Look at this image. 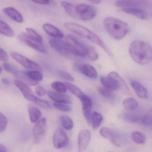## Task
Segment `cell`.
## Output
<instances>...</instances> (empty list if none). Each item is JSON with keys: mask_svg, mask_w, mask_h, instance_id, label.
I'll return each instance as SVG.
<instances>
[{"mask_svg": "<svg viewBox=\"0 0 152 152\" xmlns=\"http://www.w3.org/2000/svg\"><path fill=\"white\" fill-rule=\"evenodd\" d=\"M129 52L132 60L139 64L146 65L152 60V48L143 41L137 40L132 42Z\"/></svg>", "mask_w": 152, "mask_h": 152, "instance_id": "cell-1", "label": "cell"}, {"mask_svg": "<svg viewBox=\"0 0 152 152\" xmlns=\"http://www.w3.org/2000/svg\"><path fill=\"white\" fill-rule=\"evenodd\" d=\"M64 26L68 31L75 34L87 39L96 45L102 48L108 55L112 56V52L107 46L105 44L102 39L96 34L89 30L88 28L75 23H66Z\"/></svg>", "mask_w": 152, "mask_h": 152, "instance_id": "cell-2", "label": "cell"}, {"mask_svg": "<svg viewBox=\"0 0 152 152\" xmlns=\"http://www.w3.org/2000/svg\"><path fill=\"white\" fill-rule=\"evenodd\" d=\"M104 26L107 32L115 40L121 39L129 31V27L126 23L111 17L105 18Z\"/></svg>", "mask_w": 152, "mask_h": 152, "instance_id": "cell-3", "label": "cell"}, {"mask_svg": "<svg viewBox=\"0 0 152 152\" xmlns=\"http://www.w3.org/2000/svg\"><path fill=\"white\" fill-rule=\"evenodd\" d=\"M14 84L27 100L33 102L35 104L42 108L44 109H50L51 108V105L48 101L41 99L34 96L32 91L28 85L17 80L14 81Z\"/></svg>", "mask_w": 152, "mask_h": 152, "instance_id": "cell-4", "label": "cell"}, {"mask_svg": "<svg viewBox=\"0 0 152 152\" xmlns=\"http://www.w3.org/2000/svg\"><path fill=\"white\" fill-rule=\"evenodd\" d=\"M65 42L75 56L81 57H87L89 46L81 42L72 35L66 36L65 38Z\"/></svg>", "mask_w": 152, "mask_h": 152, "instance_id": "cell-5", "label": "cell"}, {"mask_svg": "<svg viewBox=\"0 0 152 152\" xmlns=\"http://www.w3.org/2000/svg\"><path fill=\"white\" fill-rule=\"evenodd\" d=\"M76 12L78 17L83 21H89L96 15L95 7L85 4H80L76 6Z\"/></svg>", "mask_w": 152, "mask_h": 152, "instance_id": "cell-6", "label": "cell"}, {"mask_svg": "<svg viewBox=\"0 0 152 152\" xmlns=\"http://www.w3.org/2000/svg\"><path fill=\"white\" fill-rule=\"evenodd\" d=\"M50 45L58 54L63 56L72 58L75 56L65 41L60 39H51L50 40Z\"/></svg>", "mask_w": 152, "mask_h": 152, "instance_id": "cell-7", "label": "cell"}, {"mask_svg": "<svg viewBox=\"0 0 152 152\" xmlns=\"http://www.w3.org/2000/svg\"><path fill=\"white\" fill-rule=\"evenodd\" d=\"M10 55L14 60L26 69L32 70L33 71H40L41 70L40 66L38 64L18 52H12Z\"/></svg>", "mask_w": 152, "mask_h": 152, "instance_id": "cell-8", "label": "cell"}, {"mask_svg": "<svg viewBox=\"0 0 152 152\" xmlns=\"http://www.w3.org/2000/svg\"><path fill=\"white\" fill-rule=\"evenodd\" d=\"M18 39L21 42L25 43L29 47L39 52L46 53L47 50L43 43L38 42L35 40L33 39L28 37L26 32L21 33L18 35Z\"/></svg>", "mask_w": 152, "mask_h": 152, "instance_id": "cell-9", "label": "cell"}, {"mask_svg": "<svg viewBox=\"0 0 152 152\" xmlns=\"http://www.w3.org/2000/svg\"><path fill=\"white\" fill-rule=\"evenodd\" d=\"M68 141L65 132L58 128L55 131L53 137V144L56 149H61L66 145Z\"/></svg>", "mask_w": 152, "mask_h": 152, "instance_id": "cell-10", "label": "cell"}, {"mask_svg": "<svg viewBox=\"0 0 152 152\" xmlns=\"http://www.w3.org/2000/svg\"><path fill=\"white\" fill-rule=\"evenodd\" d=\"M91 139L90 132L87 129L80 131L78 138V152H83L88 147Z\"/></svg>", "mask_w": 152, "mask_h": 152, "instance_id": "cell-11", "label": "cell"}, {"mask_svg": "<svg viewBox=\"0 0 152 152\" xmlns=\"http://www.w3.org/2000/svg\"><path fill=\"white\" fill-rule=\"evenodd\" d=\"M47 128V120L42 118L34 124L33 128L34 137L35 142H39L43 137L46 132Z\"/></svg>", "mask_w": 152, "mask_h": 152, "instance_id": "cell-12", "label": "cell"}, {"mask_svg": "<svg viewBox=\"0 0 152 152\" xmlns=\"http://www.w3.org/2000/svg\"><path fill=\"white\" fill-rule=\"evenodd\" d=\"M80 99L82 103L83 115L87 122L90 124L91 122L92 101L90 98L86 94H84Z\"/></svg>", "mask_w": 152, "mask_h": 152, "instance_id": "cell-13", "label": "cell"}, {"mask_svg": "<svg viewBox=\"0 0 152 152\" xmlns=\"http://www.w3.org/2000/svg\"><path fill=\"white\" fill-rule=\"evenodd\" d=\"M99 133L103 137L109 139L115 145L120 147V142L117 140L118 134L113 130L107 127H103L99 130Z\"/></svg>", "mask_w": 152, "mask_h": 152, "instance_id": "cell-14", "label": "cell"}, {"mask_svg": "<svg viewBox=\"0 0 152 152\" xmlns=\"http://www.w3.org/2000/svg\"><path fill=\"white\" fill-rule=\"evenodd\" d=\"M122 10L125 13L132 15L141 20H147L148 18L147 12L140 7L124 8L122 9Z\"/></svg>", "mask_w": 152, "mask_h": 152, "instance_id": "cell-15", "label": "cell"}, {"mask_svg": "<svg viewBox=\"0 0 152 152\" xmlns=\"http://www.w3.org/2000/svg\"><path fill=\"white\" fill-rule=\"evenodd\" d=\"M48 96L56 103L71 104L72 99L68 95L63 93H58L56 91H49L47 93Z\"/></svg>", "mask_w": 152, "mask_h": 152, "instance_id": "cell-16", "label": "cell"}, {"mask_svg": "<svg viewBox=\"0 0 152 152\" xmlns=\"http://www.w3.org/2000/svg\"><path fill=\"white\" fill-rule=\"evenodd\" d=\"M108 77L113 82L118 90H122L124 91H129V88L127 83L117 73L112 72L108 75Z\"/></svg>", "mask_w": 152, "mask_h": 152, "instance_id": "cell-17", "label": "cell"}, {"mask_svg": "<svg viewBox=\"0 0 152 152\" xmlns=\"http://www.w3.org/2000/svg\"><path fill=\"white\" fill-rule=\"evenodd\" d=\"M115 5L119 7H140L142 6L147 7L149 5L148 2L146 1H118L115 2Z\"/></svg>", "mask_w": 152, "mask_h": 152, "instance_id": "cell-18", "label": "cell"}, {"mask_svg": "<svg viewBox=\"0 0 152 152\" xmlns=\"http://www.w3.org/2000/svg\"><path fill=\"white\" fill-rule=\"evenodd\" d=\"M3 11L8 17L17 23H21L23 21L22 14L14 8L7 7L3 9Z\"/></svg>", "mask_w": 152, "mask_h": 152, "instance_id": "cell-19", "label": "cell"}, {"mask_svg": "<svg viewBox=\"0 0 152 152\" xmlns=\"http://www.w3.org/2000/svg\"><path fill=\"white\" fill-rule=\"evenodd\" d=\"M42 27L44 31L50 36L56 39H61L64 38V33L54 26L50 24L46 23L43 25Z\"/></svg>", "mask_w": 152, "mask_h": 152, "instance_id": "cell-20", "label": "cell"}, {"mask_svg": "<svg viewBox=\"0 0 152 152\" xmlns=\"http://www.w3.org/2000/svg\"><path fill=\"white\" fill-rule=\"evenodd\" d=\"M81 73L85 76L91 79H96L97 77L98 73L96 69L93 66L88 64L80 65L78 68Z\"/></svg>", "mask_w": 152, "mask_h": 152, "instance_id": "cell-21", "label": "cell"}, {"mask_svg": "<svg viewBox=\"0 0 152 152\" xmlns=\"http://www.w3.org/2000/svg\"><path fill=\"white\" fill-rule=\"evenodd\" d=\"M130 84L139 97L142 99H146L148 97L147 90L142 84L134 80H131Z\"/></svg>", "mask_w": 152, "mask_h": 152, "instance_id": "cell-22", "label": "cell"}, {"mask_svg": "<svg viewBox=\"0 0 152 152\" xmlns=\"http://www.w3.org/2000/svg\"><path fill=\"white\" fill-rule=\"evenodd\" d=\"M14 75L18 80L22 82L23 83L28 86H33L37 85L38 82L32 80L26 74V71H18Z\"/></svg>", "mask_w": 152, "mask_h": 152, "instance_id": "cell-23", "label": "cell"}, {"mask_svg": "<svg viewBox=\"0 0 152 152\" xmlns=\"http://www.w3.org/2000/svg\"><path fill=\"white\" fill-rule=\"evenodd\" d=\"M30 120L31 123H36L39 121L42 116V113L39 109L34 106L30 105L28 107Z\"/></svg>", "mask_w": 152, "mask_h": 152, "instance_id": "cell-24", "label": "cell"}, {"mask_svg": "<svg viewBox=\"0 0 152 152\" xmlns=\"http://www.w3.org/2000/svg\"><path fill=\"white\" fill-rule=\"evenodd\" d=\"M121 118L124 121L129 123H137L141 121L142 117L137 115L129 113H123L121 115Z\"/></svg>", "mask_w": 152, "mask_h": 152, "instance_id": "cell-25", "label": "cell"}, {"mask_svg": "<svg viewBox=\"0 0 152 152\" xmlns=\"http://www.w3.org/2000/svg\"><path fill=\"white\" fill-rule=\"evenodd\" d=\"M61 5L69 16L73 18H76L78 17L76 14V7L74 5L65 1H62L61 2Z\"/></svg>", "mask_w": 152, "mask_h": 152, "instance_id": "cell-26", "label": "cell"}, {"mask_svg": "<svg viewBox=\"0 0 152 152\" xmlns=\"http://www.w3.org/2000/svg\"><path fill=\"white\" fill-rule=\"evenodd\" d=\"M100 82L104 88L110 91H114L118 90L113 82L108 77L102 76L100 79Z\"/></svg>", "mask_w": 152, "mask_h": 152, "instance_id": "cell-27", "label": "cell"}, {"mask_svg": "<svg viewBox=\"0 0 152 152\" xmlns=\"http://www.w3.org/2000/svg\"><path fill=\"white\" fill-rule=\"evenodd\" d=\"M0 29L1 34L7 37H12L14 35L13 29L7 23L2 20L0 21Z\"/></svg>", "mask_w": 152, "mask_h": 152, "instance_id": "cell-28", "label": "cell"}, {"mask_svg": "<svg viewBox=\"0 0 152 152\" xmlns=\"http://www.w3.org/2000/svg\"><path fill=\"white\" fill-rule=\"evenodd\" d=\"M103 121V117L102 115L96 112H94L91 114V121L92 128L96 129L101 125Z\"/></svg>", "mask_w": 152, "mask_h": 152, "instance_id": "cell-29", "label": "cell"}, {"mask_svg": "<svg viewBox=\"0 0 152 152\" xmlns=\"http://www.w3.org/2000/svg\"><path fill=\"white\" fill-rule=\"evenodd\" d=\"M64 84L68 90L79 99H80L85 94L78 87L72 83L67 82L65 83Z\"/></svg>", "mask_w": 152, "mask_h": 152, "instance_id": "cell-30", "label": "cell"}, {"mask_svg": "<svg viewBox=\"0 0 152 152\" xmlns=\"http://www.w3.org/2000/svg\"><path fill=\"white\" fill-rule=\"evenodd\" d=\"M132 140L137 144L143 145L146 141L145 134L139 132H133L131 135Z\"/></svg>", "mask_w": 152, "mask_h": 152, "instance_id": "cell-31", "label": "cell"}, {"mask_svg": "<svg viewBox=\"0 0 152 152\" xmlns=\"http://www.w3.org/2000/svg\"><path fill=\"white\" fill-rule=\"evenodd\" d=\"M138 102L133 98H129L124 99L123 102V105L126 110L132 111L137 107Z\"/></svg>", "mask_w": 152, "mask_h": 152, "instance_id": "cell-32", "label": "cell"}, {"mask_svg": "<svg viewBox=\"0 0 152 152\" xmlns=\"http://www.w3.org/2000/svg\"><path fill=\"white\" fill-rule=\"evenodd\" d=\"M60 124L66 129L70 130L73 128L74 123L72 120L66 116H61L59 118Z\"/></svg>", "mask_w": 152, "mask_h": 152, "instance_id": "cell-33", "label": "cell"}, {"mask_svg": "<svg viewBox=\"0 0 152 152\" xmlns=\"http://www.w3.org/2000/svg\"><path fill=\"white\" fill-rule=\"evenodd\" d=\"M26 33L27 34L28 37L31 39L35 40L40 43H43L42 36L34 29L30 28H26Z\"/></svg>", "mask_w": 152, "mask_h": 152, "instance_id": "cell-34", "label": "cell"}, {"mask_svg": "<svg viewBox=\"0 0 152 152\" xmlns=\"http://www.w3.org/2000/svg\"><path fill=\"white\" fill-rule=\"evenodd\" d=\"M27 75L34 81L39 82L42 80L43 75L39 71H26Z\"/></svg>", "mask_w": 152, "mask_h": 152, "instance_id": "cell-35", "label": "cell"}, {"mask_svg": "<svg viewBox=\"0 0 152 152\" xmlns=\"http://www.w3.org/2000/svg\"><path fill=\"white\" fill-rule=\"evenodd\" d=\"M51 87L56 92L64 94L66 92L67 88L64 83L59 81L54 82L51 84Z\"/></svg>", "mask_w": 152, "mask_h": 152, "instance_id": "cell-36", "label": "cell"}, {"mask_svg": "<svg viewBox=\"0 0 152 152\" xmlns=\"http://www.w3.org/2000/svg\"><path fill=\"white\" fill-rule=\"evenodd\" d=\"M98 91L102 96L106 99H112L114 97V95L112 91H110L104 88H99L98 89Z\"/></svg>", "mask_w": 152, "mask_h": 152, "instance_id": "cell-37", "label": "cell"}, {"mask_svg": "<svg viewBox=\"0 0 152 152\" xmlns=\"http://www.w3.org/2000/svg\"><path fill=\"white\" fill-rule=\"evenodd\" d=\"M141 123L145 125H149L152 124V107L146 114L142 117Z\"/></svg>", "mask_w": 152, "mask_h": 152, "instance_id": "cell-38", "label": "cell"}, {"mask_svg": "<svg viewBox=\"0 0 152 152\" xmlns=\"http://www.w3.org/2000/svg\"><path fill=\"white\" fill-rule=\"evenodd\" d=\"M87 58L91 61H96L98 58L99 55L97 52L96 49L91 46H89L88 53Z\"/></svg>", "mask_w": 152, "mask_h": 152, "instance_id": "cell-39", "label": "cell"}, {"mask_svg": "<svg viewBox=\"0 0 152 152\" xmlns=\"http://www.w3.org/2000/svg\"><path fill=\"white\" fill-rule=\"evenodd\" d=\"M53 106L56 109L64 112H70L72 110V108L68 104L55 103L53 104Z\"/></svg>", "mask_w": 152, "mask_h": 152, "instance_id": "cell-40", "label": "cell"}, {"mask_svg": "<svg viewBox=\"0 0 152 152\" xmlns=\"http://www.w3.org/2000/svg\"><path fill=\"white\" fill-rule=\"evenodd\" d=\"M8 124V119L5 115L1 113L0 116V132H2L7 129Z\"/></svg>", "mask_w": 152, "mask_h": 152, "instance_id": "cell-41", "label": "cell"}, {"mask_svg": "<svg viewBox=\"0 0 152 152\" xmlns=\"http://www.w3.org/2000/svg\"><path fill=\"white\" fill-rule=\"evenodd\" d=\"M59 75L62 79L70 82L74 81V78L69 73L64 71H60L59 72Z\"/></svg>", "mask_w": 152, "mask_h": 152, "instance_id": "cell-42", "label": "cell"}, {"mask_svg": "<svg viewBox=\"0 0 152 152\" xmlns=\"http://www.w3.org/2000/svg\"><path fill=\"white\" fill-rule=\"evenodd\" d=\"M3 67L5 71H7L8 72L13 74L14 75H15L18 71V70H16L12 65L9 64V63H4Z\"/></svg>", "mask_w": 152, "mask_h": 152, "instance_id": "cell-43", "label": "cell"}, {"mask_svg": "<svg viewBox=\"0 0 152 152\" xmlns=\"http://www.w3.org/2000/svg\"><path fill=\"white\" fill-rule=\"evenodd\" d=\"M35 91L36 94L39 96H44L47 94L46 89L41 85L37 86Z\"/></svg>", "mask_w": 152, "mask_h": 152, "instance_id": "cell-44", "label": "cell"}, {"mask_svg": "<svg viewBox=\"0 0 152 152\" xmlns=\"http://www.w3.org/2000/svg\"><path fill=\"white\" fill-rule=\"evenodd\" d=\"M32 2L35 3H37L38 4H41V5H48V6H54L56 5V3L55 1H32Z\"/></svg>", "mask_w": 152, "mask_h": 152, "instance_id": "cell-45", "label": "cell"}, {"mask_svg": "<svg viewBox=\"0 0 152 152\" xmlns=\"http://www.w3.org/2000/svg\"><path fill=\"white\" fill-rule=\"evenodd\" d=\"M0 58L2 62H7L9 60L7 52L1 48L0 49Z\"/></svg>", "mask_w": 152, "mask_h": 152, "instance_id": "cell-46", "label": "cell"}, {"mask_svg": "<svg viewBox=\"0 0 152 152\" xmlns=\"http://www.w3.org/2000/svg\"><path fill=\"white\" fill-rule=\"evenodd\" d=\"M1 81V83L4 85H9L10 83V82L9 80L6 78H2Z\"/></svg>", "mask_w": 152, "mask_h": 152, "instance_id": "cell-47", "label": "cell"}, {"mask_svg": "<svg viewBox=\"0 0 152 152\" xmlns=\"http://www.w3.org/2000/svg\"><path fill=\"white\" fill-rule=\"evenodd\" d=\"M0 152H7V148L2 144L0 145Z\"/></svg>", "mask_w": 152, "mask_h": 152, "instance_id": "cell-48", "label": "cell"}, {"mask_svg": "<svg viewBox=\"0 0 152 152\" xmlns=\"http://www.w3.org/2000/svg\"><path fill=\"white\" fill-rule=\"evenodd\" d=\"M101 2L100 1H96V0H93V1H90V2L94 4H99Z\"/></svg>", "mask_w": 152, "mask_h": 152, "instance_id": "cell-49", "label": "cell"}]
</instances>
